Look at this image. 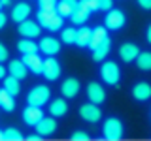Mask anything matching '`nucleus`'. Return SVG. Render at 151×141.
<instances>
[{
	"mask_svg": "<svg viewBox=\"0 0 151 141\" xmlns=\"http://www.w3.org/2000/svg\"><path fill=\"white\" fill-rule=\"evenodd\" d=\"M4 139H6V141H21L23 134L17 128H6V130H4Z\"/></svg>",
	"mask_w": 151,
	"mask_h": 141,
	"instance_id": "nucleus-30",
	"label": "nucleus"
},
{
	"mask_svg": "<svg viewBox=\"0 0 151 141\" xmlns=\"http://www.w3.org/2000/svg\"><path fill=\"white\" fill-rule=\"evenodd\" d=\"M8 73L13 75V77H17L19 81H21V79H25L27 75H28V68L25 66V62H23V60H9V64H8Z\"/></svg>",
	"mask_w": 151,
	"mask_h": 141,
	"instance_id": "nucleus-17",
	"label": "nucleus"
},
{
	"mask_svg": "<svg viewBox=\"0 0 151 141\" xmlns=\"http://www.w3.org/2000/svg\"><path fill=\"white\" fill-rule=\"evenodd\" d=\"M145 41H147V43H151V25L147 26V30H145Z\"/></svg>",
	"mask_w": 151,
	"mask_h": 141,
	"instance_id": "nucleus-40",
	"label": "nucleus"
},
{
	"mask_svg": "<svg viewBox=\"0 0 151 141\" xmlns=\"http://www.w3.org/2000/svg\"><path fill=\"white\" fill-rule=\"evenodd\" d=\"M6 75H8V68H4L2 62H0V79H4Z\"/></svg>",
	"mask_w": 151,
	"mask_h": 141,
	"instance_id": "nucleus-39",
	"label": "nucleus"
},
{
	"mask_svg": "<svg viewBox=\"0 0 151 141\" xmlns=\"http://www.w3.org/2000/svg\"><path fill=\"white\" fill-rule=\"evenodd\" d=\"M134 62L138 66V70H142V72H151V53L149 51H144V53L140 51V55L136 56Z\"/></svg>",
	"mask_w": 151,
	"mask_h": 141,
	"instance_id": "nucleus-27",
	"label": "nucleus"
},
{
	"mask_svg": "<svg viewBox=\"0 0 151 141\" xmlns=\"http://www.w3.org/2000/svg\"><path fill=\"white\" fill-rule=\"evenodd\" d=\"M34 130L42 135V137H49V135H53L55 130H57L55 117H42V120L34 126Z\"/></svg>",
	"mask_w": 151,
	"mask_h": 141,
	"instance_id": "nucleus-11",
	"label": "nucleus"
},
{
	"mask_svg": "<svg viewBox=\"0 0 151 141\" xmlns=\"http://www.w3.org/2000/svg\"><path fill=\"white\" fill-rule=\"evenodd\" d=\"M42 117H44V111L38 105H28L27 103V107L23 109V120H25L27 126H32V128H34L38 122L42 120Z\"/></svg>",
	"mask_w": 151,
	"mask_h": 141,
	"instance_id": "nucleus-10",
	"label": "nucleus"
},
{
	"mask_svg": "<svg viewBox=\"0 0 151 141\" xmlns=\"http://www.w3.org/2000/svg\"><path fill=\"white\" fill-rule=\"evenodd\" d=\"M70 137H72L74 141H89V134L83 132V130H78V132H74Z\"/></svg>",
	"mask_w": 151,
	"mask_h": 141,
	"instance_id": "nucleus-33",
	"label": "nucleus"
},
{
	"mask_svg": "<svg viewBox=\"0 0 151 141\" xmlns=\"http://www.w3.org/2000/svg\"><path fill=\"white\" fill-rule=\"evenodd\" d=\"M110 51H111V40H110V38H106L100 45H96L93 49V60H96V62L106 60V56L110 55Z\"/></svg>",
	"mask_w": 151,
	"mask_h": 141,
	"instance_id": "nucleus-19",
	"label": "nucleus"
},
{
	"mask_svg": "<svg viewBox=\"0 0 151 141\" xmlns=\"http://www.w3.org/2000/svg\"><path fill=\"white\" fill-rule=\"evenodd\" d=\"M66 113H68V103H66V100L57 98V100L49 102V115H51V117L60 119V117H64Z\"/></svg>",
	"mask_w": 151,
	"mask_h": 141,
	"instance_id": "nucleus-20",
	"label": "nucleus"
},
{
	"mask_svg": "<svg viewBox=\"0 0 151 141\" xmlns=\"http://www.w3.org/2000/svg\"><path fill=\"white\" fill-rule=\"evenodd\" d=\"M27 139H28V141H38V139H42V135L36 132V134H28V135H27Z\"/></svg>",
	"mask_w": 151,
	"mask_h": 141,
	"instance_id": "nucleus-38",
	"label": "nucleus"
},
{
	"mask_svg": "<svg viewBox=\"0 0 151 141\" xmlns=\"http://www.w3.org/2000/svg\"><path fill=\"white\" fill-rule=\"evenodd\" d=\"M106 38H110L108 36V28L106 26H96V28H93V34H91V41H89V49H94L96 45H100Z\"/></svg>",
	"mask_w": 151,
	"mask_h": 141,
	"instance_id": "nucleus-21",
	"label": "nucleus"
},
{
	"mask_svg": "<svg viewBox=\"0 0 151 141\" xmlns=\"http://www.w3.org/2000/svg\"><path fill=\"white\" fill-rule=\"evenodd\" d=\"M0 9H2V2H0Z\"/></svg>",
	"mask_w": 151,
	"mask_h": 141,
	"instance_id": "nucleus-43",
	"label": "nucleus"
},
{
	"mask_svg": "<svg viewBox=\"0 0 151 141\" xmlns=\"http://www.w3.org/2000/svg\"><path fill=\"white\" fill-rule=\"evenodd\" d=\"M79 6H81L83 9H87L89 13H96V11H100V9H98L96 0H79Z\"/></svg>",
	"mask_w": 151,
	"mask_h": 141,
	"instance_id": "nucleus-31",
	"label": "nucleus"
},
{
	"mask_svg": "<svg viewBox=\"0 0 151 141\" xmlns=\"http://www.w3.org/2000/svg\"><path fill=\"white\" fill-rule=\"evenodd\" d=\"M87 98L93 103H98V105H100L102 102H106V90H104V87L100 83L91 81L87 85Z\"/></svg>",
	"mask_w": 151,
	"mask_h": 141,
	"instance_id": "nucleus-12",
	"label": "nucleus"
},
{
	"mask_svg": "<svg viewBox=\"0 0 151 141\" xmlns=\"http://www.w3.org/2000/svg\"><path fill=\"white\" fill-rule=\"evenodd\" d=\"M4 139V130H0V141Z\"/></svg>",
	"mask_w": 151,
	"mask_h": 141,
	"instance_id": "nucleus-42",
	"label": "nucleus"
},
{
	"mask_svg": "<svg viewBox=\"0 0 151 141\" xmlns=\"http://www.w3.org/2000/svg\"><path fill=\"white\" fill-rule=\"evenodd\" d=\"M78 4H79V0H59V2H57V11L63 17L70 19V15L74 13V9L78 8Z\"/></svg>",
	"mask_w": 151,
	"mask_h": 141,
	"instance_id": "nucleus-22",
	"label": "nucleus"
},
{
	"mask_svg": "<svg viewBox=\"0 0 151 141\" xmlns=\"http://www.w3.org/2000/svg\"><path fill=\"white\" fill-rule=\"evenodd\" d=\"M38 49H40V53H44L47 56H55L60 51V41L57 40V38H53V36H45V38L40 40Z\"/></svg>",
	"mask_w": 151,
	"mask_h": 141,
	"instance_id": "nucleus-9",
	"label": "nucleus"
},
{
	"mask_svg": "<svg viewBox=\"0 0 151 141\" xmlns=\"http://www.w3.org/2000/svg\"><path fill=\"white\" fill-rule=\"evenodd\" d=\"M79 81L76 77H68L64 79L63 85H60V94H63V98H66V100H70V98H76L79 94Z\"/></svg>",
	"mask_w": 151,
	"mask_h": 141,
	"instance_id": "nucleus-13",
	"label": "nucleus"
},
{
	"mask_svg": "<svg viewBox=\"0 0 151 141\" xmlns=\"http://www.w3.org/2000/svg\"><path fill=\"white\" fill-rule=\"evenodd\" d=\"M60 62L55 58V56H47L44 58V64H42V75L47 79V81H57L60 77Z\"/></svg>",
	"mask_w": 151,
	"mask_h": 141,
	"instance_id": "nucleus-6",
	"label": "nucleus"
},
{
	"mask_svg": "<svg viewBox=\"0 0 151 141\" xmlns=\"http://www.w3.org/2000/svg\"><path fill=\"white\" fill-rule=\"evenodd\" d=\"M17 51L21 55H30V53H38V43H34L32 40H28V38H23V40H19L17 43Z\"/></svg>",
	"mask_w": 151,
	"mask_h": 141,
	"instance_id": "nucleus-25",
	"label": "nucleus"
},
{
	"mask_svg": "<svg viewBox=\"0 0 151 141\" xmlns=\"http://www.w3.org/2000/svg\"><path fill=\"white\" fill-rule=\"evenodd\" d=\"M100 77L106 85L117 87L119 81H121V70H119V66H117V62H113V60H102Z\"/></svg>",
	"mask_w": 151,
	"mask_h": 141,
	"instance_id": "nucleus-2",
	"label": "nucleus"
},
{
	"mask_svg": "<svg viewBox=\"0 0 151 141\" xmlns=\"http://www.w3.org/2000/svg\"><path fill=\"white\" fill-rule=\"evenodd\" d=\"M28 17H30V6H28L27 2H19V4L13 6V9H12V19L15 23H23Z\"/></svg>",
	"mask_w": 151,
	"mask_h": 141,
	"instance_id": "nucleus-18",
	"label": "nucleus"
},
{
	"mask_svg": "<svg viewBox=\"0 0 151 141\" xmlns=\"http://www.w3.org/2000/svg\"><path fill=\"white\" fill-rule=\"evenodd\" d=\"M76 34H78V30H76L74 26L63 28V32H60V40H63V43H66V45H74L76 43Z\"/></svg>",
	"mask_w": 151,
	"mask_h": 141,
	"instance_id": "nucleus-29",
	"label": "nucleus"
},
{
	"mask_svg": "<svg viewBox=\"0 0 151 141\" xmlns=\"http://www.w3.org/2000/svg\"><path fill=\"white\" fill-rule=\"evenodd\" d=\"M89 15H91V13H89L87 9H83L78 4V8H76L74 13L70 15V21H72V25H85V23H87V19H89Z\"/></svg>",
	"mask_w": 151,
	"mask_h": 141,
	"instance_id": "nucleus-28",
	"label": "nucleus"
},
{
	"mask_svg": "<svg viewBox=\"0 0 151 141\" xmlns=\"http://www.w3.org/2000/svg\"><path fill=\"white\" fill-rule=\"evenodd\" d=\"M91 34H93V30L89 26H79L78 34H76V45H78V47H89Z\"/></svg>",
	"mask_w": 151,
	"mask_h": 141,
	"instance_id": "nucleus-24",
	"label": "nucleus"
},
{
	"mask_svg": "<svg viewBox=\"0 0 151 141\" xmlns=\"http://www.w3.org/2000/svg\"><path fill=\"white\" fill-rule=\"evenodd\" d=\"M2 2V6H12V0H0Z\"/></svg>",
	"mask_w": 151,
	"mask_h": 141,
	"instance_id": "nucleus-41",
	"label": "nucleus"
},
{
	"mask_svg": "<svg viewBox=\"0 0 151 141\" xmlns=\"http://www.w3.org/2000/svg\"><path fill=\"white\" fill-rule=\"evenodd\" d=\"M8 56H9V53H8V47L4 45V43H0V62L8 60Z\"/></svg>",
	"mask_w": 151,
	"mask_h": 141,
	"instance_id": "nucleus-35",
	"label": "nucleus"
},
{
	"mask_svg": "<svg viewBox=\"0 0 151 141\" xmlns=\"http://www.w3.org/2000/svg\"><path fill=\"white\" fill-rule=\"evenodd\" d=\"M36 21L40 23L42 28H45V30H49V32H57L63 26L64 17L60 15L57 9H38Z\"/></svg>",
	"mask_w": 151,
	"mask_h": 141,
	"instance_id": "nucleus-1",
	"label": "nucleus"
},
{
	"mask_svg": "<svg viewBox=\"0 0 151 141\" xmlns=\"http://www.w3.org/2000/svg\"><path fill=\"white\" fill-rule=\"evenodd\" d=\"M96 4L100 11H108V9L113 8V0H96Z\"/></svg>",
	"mask_w": 151,
	"mask_h": 141,
	"instance_id": "nucleus-34",
	"label": "nucleus"
},
{
	"mask_svg": "<svg viewBox=\"0 0 151 141\" xmlns=\"http://www.w3.org/2000/svg\"><path fill=\"white\" fill-rule=\"evenodd\" d=\"M51 100V90L49 87H45V85H36V87H32L30 90L27 94V103L28 105H45L47 102Z\"/></svg>",
	"mask_w": 151,
	"mask_h": 141,
	"instance_id": "nucleus-4",
	"label": "nucleus"
},
{
	"mask_svg": "<svg viewBox=\"0 0 151 141\" xmlns=\"http://www.w3.org/2000/svg\"><path fill=\"white\" fill-rule=\"evenodd\" d=\"M138 55H140V47L136 45V43L127 41V43H123L119 47V56H121L123 62H134Z\"/></svg>",
	"mask_w": 151,
	"mask_h": 141,
	"instance_id": "nucleus-15",
	"label": "nucleus"
},
{
	"mask_svg": "<svg viewBox=\"0 0 151 141\" xmlns=\"http://www.w3.org/2000/svg\"><path fill=\"white\" fill-rule=\"evenodd\" d=\"M19 34L23 38H28V40H34V38H40L42 34V26L38 21H32V19H25L23 23H19L17 26Z\"/></svg>",
	"mask_w": 151,
	"mask_h": 141,
	"instance_id": "nucleus-7",
	"label": "nucleus"
},
{
	"mask_svg": "<svg viewBox=\"0 0 151 141\" xmlns=\"http://www.w3.org/2000/svg\"><path fill=\"white\" fill-rule=\"evenodd\" d=\"M79 115L87 122H98L102 119V111H100V107H98V103H93V102L83 103V105L79 107Z\"/></svg>",
	"mask_w": 151,
	"mask_h": 141,
	"instance_id": "nucleus-8",
	"label": "nucleus"
},
{
	"mask_svg": "<svg viewBox=\"0 0 151 141\" xmlns=\"http://www.w3.org/2000/svg\"><path fill=\"white\" fill-rule=\"evenodd\" d=\"M123 134H125V126H123V122L119 119L110 117V119L104 120V124H102V135H104V139H108V141H119L123 137Z\"/></svg>",
	"mask_w": 151,
	"mask_h": 141,
	"instance_id": "nucleus-3",
	"label": "nucleus"
},
{
	"mask_svg": "<svg viewBox=\"0 0 151 141\" xmlns=\"http://www.w3.org/2000/svg\"><path fill=\"white\" fill-rule=\"evenodd\" d=\"M57 2L59 0H38L40 9H57Z\"/></svg>",
	"mask_w": 151,
	"mask_h": 141,
	"instance_id": "nucleus-32",
	"label": "nucleus"
},
{
	"mask_svg": "<svg viewBox=\"0 0 151 141\" xmlns=\"http://www.w3.org/2000/svg\"><path fill=\"white\" fill-rule=\"evenodd\" d=\"M132 98L136 102H147L151 98V85L147 81H140L132 87Z\"/></svg>",
	"mask_w": 151,
	"mask_h": 141,
	"instance_id": "nucleus-16",
	"label": "nucleus"
},
{
	"mask_svg": "<svg viewBox=\"0 0 151 141\" xmlns=\"http://www.w3.org/2000/svg\"><path fill=\"white\" fill-rule=\"evenodd\" d=\"M23 62L28 70H30V73L34 75H42V64H44V58H42L38 53H30V55H23Z\"/></svg>",
	"mask_w": 151,
	"mask_h": 141,
	"instance_id": "nucleus-14",
	"label": "nucleus"
},
{
	"mask_svg": "<svg viewBox=\"0 0 151 141\" xmlns=\"http://www.w3.org/2000/svg\"><path fill=\"white\" fill-rule=\"evenodd\" d=\"M127 23V17L121 9H108L106 17H104V25H106L108 30H121Z\"/></svg>",
	"mask_w": 151,
	"mask_h": 141,
	"instance_id": "nucleus-5",
	"label": "nucleus"
},
{
	"mask_svg": "<svg viewBox=\"0 0 151 141\" xmlns=\"http://www.w3.org/2000/svg\"><path fill=\"white\" fill-rule=\"evenodd\" d=\"M6 23H8V17H6V13H2V9H0V30L6 26Z\"/></svg>",
	"mask_w": 151,
	"mask_h": 141,
	"instance_id": "nucleus-37",
	"label": "nucleus"
},
{
	"mask_svg": "<svg viewBox=\"0 0 151 141\" xmlns=\"http://www.w3.org/2000/svg\"><path fill=\"white\" fill-rule=\"evenodd\" d=\"M0 109L12 113L13 109H15V96H12L6 88H0Z\"/></svg>",
	"mask_w": 151,
	"mask_h": 141,
	"instance_id": "nucleus-23",
	"label": "nucleus"
},
{
	"mask_svg": "<svg viewBox=\"0 0 151 141\" xmlns=\"http://www.w3.org/2000/svg\"><path fill=\"white\" fill-rule=\"evenodd\" d=\"M138 2V6L142 9H145V11H151V0H136Z\"/></svg>",
	"mask_w": 151,
	"mask_h": 141,
	"instance_id": "nucleus-36",
	"label": "nucleus"
},
{
	"mask_svg": "<svg viewBox=\"0 0 151 141\" xmlns=\"http://www.w3.org/2000/svg\"><path fill=\"white\" fill-rule=\"evenodd\" d=\"M4 81V88H6V90L12 94V96H17L19 92H21V85H19V79L17 77H13V75H6V77L2 79Z\"/></svg>",
	"mask_w": 151,
	"mask_h": 141,
	"instance_id": "nucleus-26",
	"label": "nucleus"
}]
</instances>
